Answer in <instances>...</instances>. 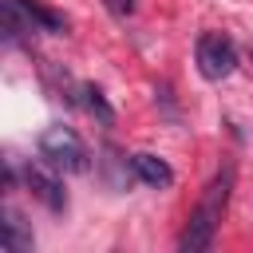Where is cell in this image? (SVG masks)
Masks as SVG:
<instances>
[{
	"instance_id": "cell-7",
	"label": "cell",
	"mask_w": 253,
	"mask_h": 253,
	"mask_svg": "<svg viewBox=\"0 0 253 253\" xmlns=\"http://www.w3.org/2000/svg\"><path fill=\"white\" fill-rule=\"evenodd\" d=\"M0 28H4L8 43H28L32 32H40L36 20H32V12L24 8V0H4L0 4Z\"/></svg>"
},
{
	"instance_id": "cell-8",
	"label": "cell",
	"mask_w": 253,
	"mask_h": 253,
	"mask_svg": "<svg viewBox=\"0 0 253 253\" xmlns=\"http://www.w3.org/2000/svg\"><path fill=\"white\" fill-rule=\"evenodd\" d=\"M24 8L32 12V20H36L40 32H51V36H63V32H67V16H63V12H55V8H47V4H40V0H24Z\"/></svg>"
},
{
	"instance_id": "cell-10",
	"label": "cell",
	"mask_w": 253,
	"mask_h": 253,
	"mask_svg": "<svg viewBox=\"0 0 253 253\" xmlns=\"http://www.w3.org/2000/svg\"><path fill=\"white\" fill-rule=\"evenodd\" d=\"M103 8H107L111 16H119V20L134 16V0H103Z\"/></svg>"
},
{
	"instance_id": "cell-4",
	"label": "cell",
	"mask_w": 253,
	"mask_h": 253,
	"mask_svg": "<svg viewBox=\"0 0 253 253\" xmlns=\"http://www.w3.org/2000/svg\"><path fill=\"white\" fill-rule=\"evenodd\" d=\"M51 170H55V166H51ZM51 170L28 162V166H24V186H28L32 198H40L51 213H63V210H67V194H63V182H59Z\"/></svg>"
},
{
	"instance_id": "cell-6",
	"label": "cell",
	"mask_w": 253,
	"mask_h": 253,
	"mask_svg": "<svg viewBox=\"0 0 253 253\" xmlns=\"http://www.w3.org/2000/svg\"><path fill=\"white\" fill-rule=\"evenodd\" d=\"M0 217H4V221H0V241H4V249H8V253H32L36 233H32V225L24 221V213H20L16 206H4Z\"/></svg>"
},
{
	"instance_id": "cell-9",
	"label": "cell",
	"mask_w": 253,
	"mask_h": 253,
	"mask_svg": "<svg viewBox=\"0 0 253 253\" xmlns=\"http://www.w3.org/2000/svg\"><path fill=\"white\" fill-rule=\"evenodd\" d=\"M79 95H83V107H87V111H91V115H95L103 126H111V123H115V111H111L107 95H103L95 83H83V87H79Z\"/></svg>"
},
{
	"instance_id": "cell-11",
	"label": "cell",
	"mask_w": 253,
	"mask_h": 253,
	"mask_svg": "<svg viewBox=\"0 0 253 253\" xmlns=\"http://www.w3.org/2000/svg\"><path fill=\"white\" fill-rule=\"evenodd\" d=\"M249 59H253V47H249Z\"/></svg>"
},
{
	"instance_id": "cell-5",
	"label": "cell",
	"mask_w": 253,
	"mask_h": 253,
	"mask_svg": "<svg viewBox=\"0 0 253 253\" xmlns=\"http://www.w3.org/2000/svg\"><path fill=\"white\" fill-rule=\"evenodd\" d=\"M130 174H134V182H142V186H150V190L174 186L170 162L158 158V154H150V150H134V154H130Z\"/></svg>"
},
{
	"instance_id": "cell-3",
	"label": "cell",
	"mask_w": 253,
	"mask_h": 253,
	"mask_svg": "<svg viewBox=\"0 0 253 253\" xmlns=\"http://www.w3.org/2000/svg\"><path fill=\"white\" fill-rule=\"evenodd\" d=\"M194 59H198L202 79L221 83V79H229L237 71V43L225 32H202L198 43H194Z\"/></svg>"
},
{
	"instance_id": "cell-2",
	"label": "cell",
	"mask_w": 253,
	"mask_h": 253,
	"mask_svg": "<svg viewBox=\"0 0 253 253\" xmlns=\"http://www.w3.org/2000/svg\"><path fill=\"white\" fill-rule=\"evenodd\" d=\"M36 146H40V158H43L47 166L63 170V174H83V170L91 166V150H87V142H83L71 126H63V123L47 126V130L40 134Z\"/></svg>"
},
{
	"instance_id": "cell-1",
	"label": "cell",
	"mask_w": 253,
	"mask_h": 253,
	"mask_svg": "<svg viewBox=\"0 0 253 253\" xmlns=\"http://www.w3.org/2000/svg\"><path fill=\"white\" fill-rule=\"evenodd\" d=\"M233 178H237L233 162H221V166H217V174L206 182V190H202L198 206H194V210H190V217H186V229L178 233V253H206V249L213 245L217 225H221V217H225V210H229Z\"/></svg>"
}]
</instances>
